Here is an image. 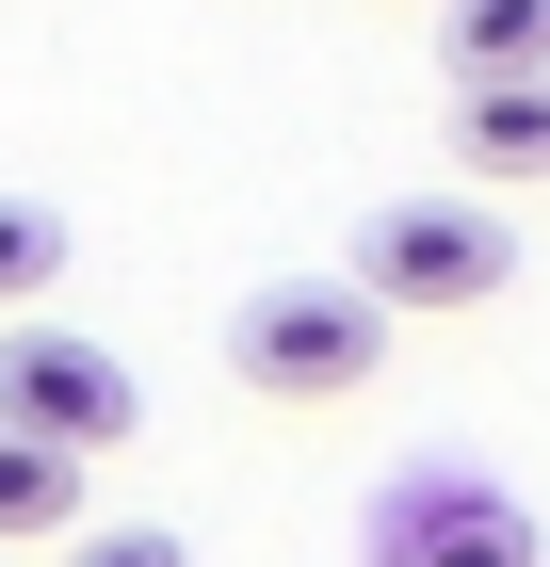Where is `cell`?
<instances>
[{
    "label": "cell",
    "instance_id": "6da1fadb",
    "mask_svg": "<svg viewBox=\"0 0 550 567\" xmlns=\"http://www.w3.org/2000/svg\"><path fill=\"white\" fill-rule=\"evenodd\" d=\"M227 373H243L259 405H356L388 373V308L356 292V276H259V292L227 308Z\"/></svg>",
    "mask_w": 550,
    "mask_h": 567
},
{
    "label": "cell",
    "instance_id": "7a4b0ae2",
    "mask_svg": "<svg viewBox=\"0 0 550 567\" xmlns=\"http://www.w3.org/2000/svg\"><path fill=\"white\" fill-rule=\"evenodd\" d=\"M340 276H356L388 324H454V308H486V292L518 276V227L486 212V195H405V212L356 227V260H340Z\"/></svg>",
    "mask_w": 550,
    "mask_h": 567
},
{
    "label": "cell",
    "instance_id": "3957f363",
    "mask_svg": "<svg viewBox=\"0 0 550 567\" xmlns=\"http://www.w3.org/2000/svg\"><path fill=\"white\" fill-rule=\"evenodd\" d=\"M146 422V390H129V357L65 341V324H0V437H33V454H65V471H97L114 437Z\"/></svg>",
    "mask_w": 550,
    "mask_h": 567
},
{
    "label": "cell",
    "instance_id": "277c9868",
    "mask_svg": "<svg viewBox=\"0 0 550 567\" xmlns=\"http://www.w3.org/2000/svg\"><path fill=\"white\" fill-rule=\"evenodd\" d=\"M373 551L388 567H535V503H502V486H469V471H405Z\"/></svg>",
    "mask_w": 550,
    "mask_h": 567
},
{
    "label": "cell",
    "instance_id": "5b68a950",
    "mask_svg": "<svg viewBox=\"0 0 550 567\" xmlns=\"http://www.w3.org/2000/svg\"><path fill=\"white\" fill-rule=\"evenodd\" d=\"M437 114H454V178H469V195L550 178V65H535V82H454Z\"/></svg>",
    "mask_w": 550,
    "mask_h": 567
},
{
    "label": "cell",
    "instance_id": "8992f818",
    "mask_svg": "<svg viewBox=\"0 0 550 567\" xmlns=\"http://www.w3.org/2000/svg\"><path fill=\"white\" fill-rule=\"evenodd\" d=\"M437 65L454 82H535L550 65V0H437Z\"/></svg>",
    "mask_w": 550,
    "mask_h": 567
},
{
    "label": "cell",
    "instance_id": "52a82bcc",
    "mask_svg": "<svg viewBox=\"0 0 550 567\" xmlns=\"http://www.w3.org/2000/svg\"><path fill=\"white\" fill-rule=\"evenodd\" d=\"M65 260H82V227L49 212V195H0V324L65 292Z\"/></svg>",
    "mask_w": 550,
    "mask_h": 567
},
{
    "label": "cell",
    "instance_id": "ba28073f",
    "mask_svg": "<svg viewBox=\"0 0 550 567\" xmlns=\"http://www.w3.org/2000/svg\"><path fill=\"white\" fill-rule=\"evenodd\" d=\"M17 535H82V471L33 454V437H0V551H17Z\"/></svg>",
    "mask_w": 550,
    "mask_h": 567
},
{
    "label": "cell",
    "instance_id": "9c48e42d",
    "mask_svg": "<svg viewBox=\"0 0 550 567\" xmlns=\"http://www.w3.org/2000/svg\"><path fill=\"white\" fill-rule=\"evenodd\" d=\"M49 551H65V567H195L163 519H82V535H49Z\"/></svg>",
    "mask_w": 550,
    "mask_h": 567
}]
</instances>
